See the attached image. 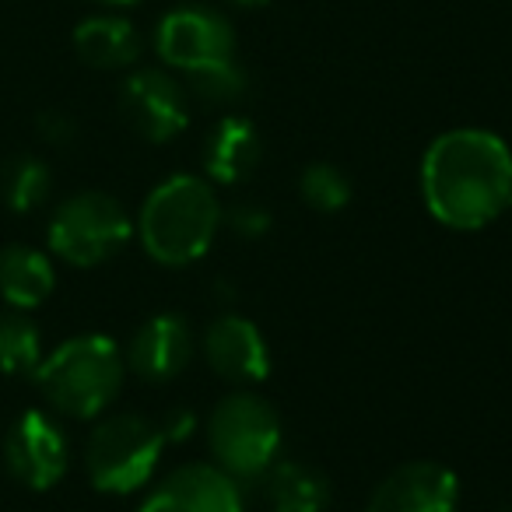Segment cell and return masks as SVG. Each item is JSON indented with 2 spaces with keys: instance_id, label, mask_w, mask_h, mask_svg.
<instances>
[{
  "instance_id": "1",
  "label": "cell",
  "mask_w": 512,
  "mask_h": 512,
  "mask_svg": "<svg viewBox=\"0 0 512 512\" xmlns=\"http://www.w3.org/2000/svg\"><path fill=\"white\" fill-rule=\"evenodd\" d=\"M425 207L449 228H484L512 207V151L491 130L435 137L421 158Z\"/></svg>"
},
{
  "instance_id": "2",
  "label": "cell",
  "mask_w": 512,
  "mask_h": 512,
  "mask_svg": "<svg viewBox=\"0 0 512 512\" xmlns=\"http://www.w3.org/2000/svg\"><path fill=\"white\" fill-rule=\"evenodd\" d=\"M221 228L218 193L200 176H169L148 193L137 218V235L151 260L186 267L211 249Z\"/></svg>"
},
{
  "instance_id": "3",
  "label": "cell",
  "mask_w": 512,
  "mask_h": 512,
  "mask_svg": "<svg viewBox=\"0 0 512 512\" xmlns=\"http://www.w3.org/2000/svg\"><path fill=\"white\" fill-rule=\"evenodd\" d=\"M123 362L116 341L102 334H81L64 341L36 369L43 397L71 418H95L116 400L123 386Z\"/></svg>"
},
{
  "instance_id": "4",
  "label": "cell",
  "mask_w": 512,
  "mask_h": 512,
  "mask_svg": "<svg viewBox=\"0 0 512 512\" xmlns=\"http://www.w3.org/2000/svg\"><path fill=\"white\" fill-rule=\"evenodd\" d=\"M165 435L158 421L141 414H113L102 425H95L85 449L88 477L99 491L109 495H130L144 488L162 460Z\"/></svg>"
},
{
  "instance_id": "5",
  "label": "cell",
  "mask_w": 512,
  "mask_h": 512,
  "mask_svg": "<svg viewBox=\"0 0 512 512\" xmlns=\"http://www.w3.org/2000/svg\"><path fill=\"white\" fill-rule=\"evenodd\" d=\"M211 453L218 467L232 477H264L278 460L281 418L264 397L256 393H232L211 414Z\"/></svg>"
},
{
  "instance_id": "6",
  "label": "cell",
  "mask_w": 512,
  "mask_h": 512,
  "mask_svg": "<svg viewBox=\"0 0 512 512\" xmlns=\"http://www.w3.org/2000/svg\"><path fill=\"white\" fill-rule=\"evenodd\" d=\"M134 235L127 211L99 190L74 193L50 218V249L74 267H95L116 256Z\"/></svg>"
},
{
  "instance_id": "7",
  "label": "cell",
  "mask_w": 512,
  "mask_h": 512,
  "mask_svg": "<svg viewBox=\"0 0 512 512\" xmlns=\"http://www.w3.org/2000/svg\"><path fill=\"white\" fill-rule=\"evenodd\" d=\"M155 53L172 71L193 74L207 64L235 57V29L221 11L207 4H179L158 18Z\"/></svg>"
},
{
  "instance_id": "8",
  "label": "cell",
  "mask_w": 512,
  "mask_h": 512,
  "mask_svg": "<svg viewBox=\"0 0 512 512\" xmlns=\"http://www.w3.org/2000/svg\"><path fill=\"white\" fill-rule=\"evenodd\" d=\"M120 109L123 120L151 144L172 141L190 123V95L169 71L158 67H144L123 81Z\"/></svg>"
},
{
  "instance_id": "9",
  "label": "cell",
  "mask_w": 512,
  "mask_h": 512,
  "mask_svg": "<svg viewBox=\"0 0 512 512\" xmlns=\"http://www.w3.org/2000/svg\"><path fill=\"white\" fill-rule=\"evenodd\" d=\"M4 460L15 481H22L32 491H50L67 474L71 446L57 421L46 411H25L8 428L4 439Z\"/></svg>"
},
{
  "instance_id": "10",
  "label": "cell",
  "mask_w": 512,
  "mask_h": 512,
  "mask_svg": "<svg viewBox=\"0 0 512 512\" xmlns=\"http://www.w3.org/2000/svg\"><path fill=\"white\" fill-rule=\"evenodd\" d=\"M141 512H242V491L221 467L186 463L144 498Z\"/></svg>"
},
{
  "instance_id": "11",
  "label": "cell",
  "mask_w": 512,
  "mask_h": 512,
  "mask_svg": "<svg viewBox=\"0 0 512 512\" xmlns=\"http://www.w3.org/2000/svg\"><path fill=\"white\" fill-rule=\"evenodd\" d=\"M460 481L449 467L414 460L397 467L372 495L365 512H456Z\"/></svg>"
},
{
  "instance_id": "12",
  "label": "cell",
  "mask_w": 512,
  "mask_h": 512,
  "mask_svg": "<svg viewBox=\"0 0 512 512\" xmlns=\"http://www.w3.org/2000/svg\"><path fill=\"white\" fill-rule=\"evenodd\" d=\"M204 358L221 379L228 383H260L271 372V351H267L264 334L242 316H218L204 330Z\"/></svg>"
},
{
  "instance_id": "13",
  "label": "cell",
  "mask_w": 512,
  "mask_h": 512,
  "mask_svg": "<svg viewBox=\"0 0 512 512\" xmlns=\"http://www.w3.org/2000/svg\"><path fill=\"white\" fill-rule=\"evenodd\" d=\"M193 358V334L183 316L158 313L134 334L127 348V365L148 383H169L172 376L190 365Z\"/></svg>"
},
{
  "instance_id": "14",
  "label": "cell",
  "mask_w": 512,
  "mask_h": 512,
  "mask_svg": "<svg viewBox=\"0 0 512 512\" xmlns=\"http://www.w3.org/2000/svg\"><path fill=\"white\" fill-rule=\"evenodd\" d=\"M264 158V141L246 116H225L204 141V169L214 183H242Z\"/></svg>"
},
{
  "instance_id": "15",
  "label": "cell",
  "mask_w": 512,
  "mask_h": 512,
  "mask_svg": "<svg viewBox=\"0 0 512 512\" xmlns=\"http://www.w3.org/2000/svg\"><path fill=\"white\" fill-rule=\"evenodd\" d=\"M57 288L53 260L36 246H8L0 249V295L11 309H36Z\"/></svg>"
},
{
  "instance_id": "16",
  "label": "cell",
  "mask_w": 512,
  "mask_h": 512,
  "mask_svg": "<svg viewBox=\"0 0 512 512\" xmlns=\"http://www.w3.org/2000/svg\"><path fill=\"white\" fill-rule=\"evenodd\" d=\"M74 50L88 67L99 71H120L134 67L141 57V36L120 15H95L74 29Z\"/></svg>"
},
{
  "instance_id": "17",
  "label": "cell",
  "mask_w": 512,
  "mask_h": 512,
  "mask_svg": "<svg viewBox=\"0 0 512 512\" xmlns=\"http://www.w3.org/2000/svg\"><path fill=\"white\" fill-rule=\"evenodd\" d=\"M264 495L274 512H323L330 481L302 460H274L264 474Z\"/></svg>"
},
{
  "instance_id": "18",
  "label": "cell",
  "mask_w": 512,
  "mask_h": 512,
  "mask_svg": "<svg viewBox=\"0 0 512 512\" xmlns=\"http://www.w3.org/2000/svg\"><path fill=\"white\" fill-rule=\"evenodd\" d=\"M50 165L36 155H15L0 165V197L15 214H29L50 197Z\"/></svg>"
},
{
  "instance_id": "19",
  "label": "cell",
  "mask_w": 512,
  "mask_h": 512,
  "mask_svg": "<svg viewBox=\"0 0 512 512\" xmlns=\"http://www.w3.org/2000/svg\"><path fill=\"white\" fill-rule=\"evenodd\" d=\"M39 362H43V334L29 320V313L25 309L0 313V372L25 376L36 372Z\"/></svg>"
},
{
  "instance_id": "20",
  "label": "cell",
  "mask_w": 512,
  "mask_h": 512,
  "mask_svg": "<svg viewBox=\"0 0 512 512\" xmlns=\"http://www.w3.org/2000/svg\"><path fill=\"white\" fill-rule=\"evenodd\" d=\"M186 88H190L193 99L207 102V106H235V102L246 99L249 74L235 64V57H228L186 74Z\"/></svg>"
},
{
  "instance_id": "21",
  "label": "cell",
  "mask_w": 512,
  "mask_h": 512,
  "mask_svg": "<svg viewBox=\"0 0 512 512\" xmlns=\"http://www.w3.org/2000/svg\"><path fill=\"white\" fill-rule=\"evenodd\" d=\"M299 193L313 211L334 214L341 207H348L351 200V179L344 176L337 165L330 162H313L299 179Z\"/></svg>"
},
{
  "instance_id": "22",
  "label": "cell",
  "mask_w": 512,
  "mask_h": 512,
  "mask_svg": "<svg viewBox=\"0 0 512 512\" xmlns=\"http://www.w3.org/2000/svg\"><path fill=\"white\" fill-rule=\"evenodd\" d=\"M221 225L232 228L239 239H260V235L271 232L274 218L264 204H253V200H242V204H232L225 211L221 207Z\"/></svg>"
},
{
  "instance_id": "23",
  "label": "cell",
  "mask_w": 512,
  "mask_h": 512,
  "mask_svg": "<svg viewBox=\"0 0 512 512\" xmlns=\"http://www.w3.org/2000/svg\"><path fill=\"white\" fill-rule=\"evenodd\" d=\"M39 134H43L46 144H71L78 137V123L74 116H67L64 109H50V113L39 116Z\"/></svg>"
},
{
  "instance_id": "24",
  "label": "cell",
  "mask_w": 512,
  "mask_h": 512,
  "mask_svg": "<svg viewBox=\"0 0 512 512\" xmlns=\"http://www.w3.org/2000/svg\"><path fill=\"white\" fill-rule=\"evenodd\" d=\"M158 428H162L165 442H183V439H190V432L197 428V414H193L190 407H176V411H169L158 421Z\"/></svg>"
},
{
  "instance_id": "25",
  "label": "cell",
  "mask_w": 512,
  "mask_h": 512,
  "mask_svg": "<svg viewBox=\"0 0 512 512\" xmlns=\"http://www.w3.org/2000/svg\"><path fill=\"white\" fill-rule=\"evenodd\" d=\"M228 4H235V8H260L267 0H228Z\"/></svg>"
},
{
  "instance_id": "26",
  "label": "cell",
  "mask_w": 512,
  "mask_h": 512,
  "mask_svg": "<svg viewBox=\"0 0 512 512\" xmlns=\"http://www.w3.org/2000/svg\"><path fill=\"white\" fill-rule=\"evenodd\" d=\"M99 4H109V8H130V4H141V0H99Z\"/></svg>"
}]
</instances>
